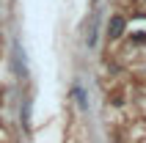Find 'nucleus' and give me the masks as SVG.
<instances>
[{
  "mask_svg": "<svg viewBox=\"0 0 146 143\" xmlns=\"http://www.w3.org/2000/svg\"><path fill=\"white\" fill-rule=\"evenodd\" d=\"M121 33H124V17H119V14H116L113 19H110V28H108V36H110V39H119Z\"/></svg>",
  "mask_w": 146,
  "mask_h": 143,
  "instance_id": "1",
  "label": "nucleus"
},
{
  "mask_svg": "<svg viewBox=\"0 0 146 143\" xmlns=\"http://www.w3.org/2000/svg\"><path fill=\"white\" fill-rule=\"evenodd\" d=\"M74 99H77V105H80V107H86V91H83L80 85L74 88Z\"/></svg>",
  "mask_w": 146,
  "mask_h": 143,
  "instance_id": "2",
  "label": "nucleus"
}]
</instances>
